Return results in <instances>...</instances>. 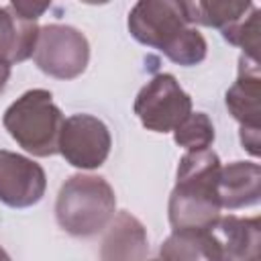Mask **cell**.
<instances>
[{
	"label": "cell",
	"mask_w": 261,
	"mask_h": 261,
	"mask_svg": "<svg viewBox=\"0 0 261 261\" xmlns=\"http://www.w3.org/2000/svg\"><path fill=\"white\" fill-rule=\"evenodd\" d=\"M173 139L179 147L188 151H202L208 149L214 141V124L204 112H192L175 130Z\"/></svg>",
	"instance_id": "obj_16"
},
{
	"label": "cell",
	"mask_w": 261,
	"mask_h": 261,
	"mask_svg": "<svg viewBox=\"0 0 261 261\" xmlns=\"http://www.w3.org/2000/svg\"><path fill=\"white\" fill-rule=\"evenodd\" d=\"M161 261H220V249L210 228L173 230L159 249Z\"/></svg>",
	"instance_id": "obj_14"
},
{
	"label": "cell",
	"mask_w": 261,
	"mask_h": 261,
	"mask_svg": "<svg viewBox=\"0 0 261 261\" xmlns=\"http://www.w3.org/2000/svg\"><path fill=\"white\" fill-rule=\"evenodd\" d=\"M226 108L241 128H259L261 122V73L259 61L241 55L237 82L226 90Z\"/></svg>",
	"instance_id": "obj_9"
},
{
	"label": "cell",
	"mask_w": 261,
	"mask_h": 261,
	"mask_svg": "<svg viewBox=\"0 0 261 261\" xmlns=\"http://www.w3.org/2000/svg\"><path fill=\"white\" fill-rule=\"evenodd\" d=\"M130 35L177 65L190 67L206 57V39L188 20L186 4L177 0H141L128 14Z\"/></svg>",
	"instance_id": "obj_1"
},
{
	"label": "cell",
	"mask_w": 261,
	"mask_h": 261,
	"mask_svg": "<svg viewBox=\"0 0 261 261\" xmlns=\"http://www.w3.org/2000/svg\"><path fill=\"white\" fill-rule=\"evenodd\" d=\"M33 59L37 67L57 80L82 75L90 61V45L82 31L67 24H47L39 29Z\"/></svg>",
	"instance_id": "obj_5"
},
{
	"label": "cell",
	"mask_w": 261,
	"mask_h": 261,
	"mask_svg": "<svg viewBox=\"0 0 261 261\" xmlns=\"http://www.w3.org/2000/svg\"><path fill=\"white\" fill-rule=\"evenodd\" d=\"M12 8L20 14V16H24V18H29V20H37L45 10H49V4H35V2H12Z\"/></svg>",
	"instance_id": "obj_18"
},
{
	"label": "cell",
	"mask_w": 261,
	"mask_h": 261,
	"mask_svg": "<svg viewBox=\"0 0 261 261\" xmlns=\"http://www.w3.org/2000/svg\"><path fill=\"white\" fill-rule=\"evenodd\" d=\"M149 261H161V259H149Z\"/></svg>",
	"instance_id": "obj_22"
},
{
	"label": "cell",
	"mask_w": 261,
	"mask_h": 261,
	"mask_svg": "<svg viewBox=\"0 0 261 261\" xmlns=\"http://www.w3.org/2000/svg\"><path fill=\"white\" fill-rule=\"evenodd\" d=\"M116 196L100 175H71L59 188L55 202L57 224L73 237H92L114 218Z\"/></svg>",
	"instance_id": "obj_3"
},
{
	"label": "cell",
	"mask_w": 261,
	"mask_h": 261,
	"mask_svg": "<svg viewBox=\"0 0 261 261\" xmlns=\"http://www.w3.org/2000/svg\"><path fill=\"white\" fill-rule=\"evenodd\" d=\"M0 261H10V257H8V253H6V251H4L2 247H0Z\"/></svg>",
	"instance_id": "obj_21"
},
{
	"label": "cell",
	"mask_w": 261,
	"mask_h": 261,
	"mask_svg": "<svg viewBox=\"0 0 261 261\" xmlns=\"http://www.w3.org/2000/svg\"><path fill=\"white\" fill-rule=\"evenodd\" d=\"M149 239L143 222L122 210L112 220L100 247V261H145Z\"/></svg>",
	"instance_id": "obj_11"
},
{
	"label": "cell",
	"mask_w": 261,
	"mask_h": 261,
	"mask_svg": "<svg viewBox=\"0 0 261 261\" xmlns=\"http://www.w3.org/2000/svg\"><path fill=\"white\" fill-rule=\"evenodd\" d=\"M241 143L253 157H259V128H241Z\"/></svg>",
	"instance_id": "obj_19"
},
{
	"label": "cell",
	"mask_w": 261,
	"mask_h": 261,
	"mask_svg": "<svg viewBox=\"0 0 261 261\" xmlns=\"http://www.w3.org/2000/svg\"><path fill=\"white\" fill-rule=\"evenodd\" d=\"M220 159L214 151H188L177 165V181L169 196V222L179 228H212L220 218L216 179Z\"/></svg>",
	"instance_id": "obj_2"
},
{
	"label": "cell",
	"mask_w": 261,
	"mask_h": 261,
	"mask_svg": "<svg viewBox=\"0 0 261 261\" xmlns=\"http://www.w3.org/2000/svg\"><path fill=\"white\" fill-rule=\"evenodd\" d=\"M135 114L147 130L169 133L192 114V98L171 73H157L137 94Z\"/></svg>",
	"instance_id": "obj_6"
},
{
	"label": "cell",
	"mask_w": 261,
	"mask_h": 261,
	"mask_svg": "<svg viewBox=\"0 0 261 261\" xmlns=\"http://www.w3.org/2000/svg\"><path fill=\"white\" fill-rule=\"evenodd\" d=\"M218 249L220 261H253L259 259L261 245V224L259 216L239 218V216H220L210 228Z\"/></svg>",
	"instance_id": "obj_10"
},
{
	"label": "cell",
	"mask_w": 261,
	"mask_h": 261,
	"mask_svg": "<svg viewBox=\"0 0 261 261\" xmlns=\"http://www.w3.org/2000/svg\"><path fill=\"white\" fill-rule=\"evenodd\" d=\"M259 8H251V14L249 16H243L241 20H237L234 24L226 27L222 31V37L234 45V47H241L243 49V55L259 61Z\"/></svg>",
	"instance_id": "obj_17"
},
{
	"label": "cell",
	"mask_w": 261,
	"mask_h": 261,
	"mask_svg": "<svg viewBox=\"0 0 261 261\" xmlns=\"http://www.w3.org/2000/svg\"><path fill=\"white\" fill-rule=\"evenodd\" d=\"M47 190V177L33 159L0 149V202L10 208L35 206Z\"/></svg>",
	"instance_id": "obj_8"
},
{
	"label": "cell",
	"mask_w": 261,
	"mask_h": 261,
	"mask_svg": "<svg viewBox=\"0 0 261 261\" xmlns=\"http://www.w3.org/2000/svg\"><path fill=\"white\" fill-rule=\"evenodd\" d=\"M190 24H204L224 31L253 8L251 2H184Z\"/></svg>",
	"instance_id": "obj_15"
},
{
	"label": "cell",
	"mask_w": 261,
	"mask_h": 261,
	"mask_svg": "<svg viewBox=\"0 0 261 261\" xmlns=\"http://www.w3.org/2000/svg\"><path fill=\"white\" fill-rule=\"evenodd\" d=\"M253 261H259V259H253Z\"/></svg>",
	"instance_id": "obj_23"
},
{
	"label": "cell",
	"mask_w": 261,
	"mask_h": 261,
	"mask_svg": "<svg viewBox=\"0 0 261 261\" xmlns=\"http://www.w3.org/2000/svg\"><path fill=\"white\" fill-rule=\"evenodd\" d=\"M63 120L65 118L53 102L51 92L41 88L24 92L2 116L8 135L35 157H51L57 153Z\"/></svg>",
	"instance_id": "obj_4"
},
{
	"label": "cell",
	"mask_w": 261,
	"mask_h": 261,
	"mask_svg": "<svg viewBox=\"0 0 261 261\" xmlns=\"http://www.w3.org/2000/svg\"><path fill=\"white\" fill-rule=\"evenodd\" d=\"M112 139L108 126L92 114H73L63 120L57 153L77 169L100 167L110 153Z\"/></svg>",
	"instance_id": "obj_7"
},
{
	"label": "cell",
	"mask_w": 261,
	"mask_h": 261,
	"mask_svg": "<svg viewBox=\"0 0 261 261\" xmlns=\"http://www.w3.org/2000/svg\"><path fill=\"white\" fill-rule=\"evenodd\" d=\"M37 20L20 16L12 4L0 6V65H14L35 53L39 39Z\"/></svg>",
	"instance_id": "obj_13"
},
{
	"label": "cell",
	"mask_w": 261,
	"mask_h": 261,
	"mask_svg": "<svg viewBox=\"0 0 261 261\" xmlns=\"http://www.w3.org/2000/svg\"><path fill=\"white\" fill-rule=\"evenodd\" d=\"M8 77H10V67L8 65H0V92L6 88Z\"/></svg>",
	"instance_id": "obj_20"
},
{
	"label": "cell",
	"mask_w": 261,
	"mask_h": 261,
	"mask_svg": "<svg viewBox=\"0 0 261 261\" xmlns=\"http://www.w3.org/2000/svg\"><path fill=\"white\" fill-rule=\"evenodd\" d=\"M216 196L220 208L253 206L261 198V167L253 161H232L218 171Z\"/></svg>",
	"instance_id": "obj_12"
}]
</instances>
